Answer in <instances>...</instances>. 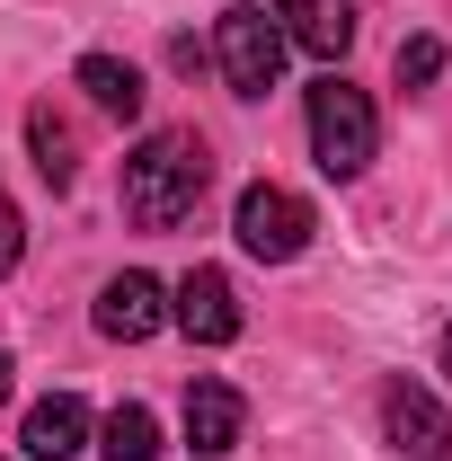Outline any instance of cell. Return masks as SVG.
Wrapping results in <instances>:
<instances>
[{"mask_svg":"<svg viewBox=\"0 0 452 461\" xmlns=\"http://www.w3.org/2000/svg\"><path fill=\"white\" fill-rule=\"evenodd\" d=\"M204 177H213V160H204L195 133H142L133 160H124V213H133L142 230H177L186 213H195Z\"/></svg>","mask_w":452,"mask_h":461,"instance_id":"obj_1","label":"cell"},{"mask_svg":"<svg viewBox=\"0 0 452 461\" xmlns=\"http://www.w3.org/2000/svg\"><path fill=\"white\" fill-rule=\"evenodd\" d=\"M373 142H382V115L364 89H346L338 71L311 89V151H320V169L329 177H364L373 169Z\"/></svg>","mask_w":452,"mask_h":461,"instance_id":"obj_2","label":"cell"},{"mask_svg":"<svg viewBox=\"0 0 452 461\" xmlns=\"http://www.w3.org/2000/svg\"><path fill=\"white\" fill-rule=\"evenodd\" d=\"M213 54H222V80L240 89V98H267L284 80V27L267 18V9H222V27H213Z\"/></svg>","mask_w":452,"mask_h":461,"instance_id":"obj_3","label":"cell"},{"mask_svg":"<svg viewBox=\"0 0 452 461\" xmlns=\"http://www.w3.org/2000/svg\"><path fill=\"white\" fill-rule=\"evenodd\" d=\"M231 230H240V249H249V258L284 267V258H302V249H311V204H302L293 186H249V195H240V213H231Z\"/></svg>","mask_w":452,"mask_h":461,"instance_id":"obj_4","label":"cell"},{"mask_svg":"<svg viewBox=\"0 0 452 461\" xmlns=\"http://www.w3.org/2000/svg\"><path fill=\"white\" fill-rule=\"evenodd\" d=\"M169 320L195 346H231V338H240V293H231V276H222V267H186L177 293H169Z\"/></svg>","mask_w":452,"mask_h":461,"instance_id":"obj_5","label":"cell"},{"mask_svg":"<svg viewBox=\"0 0 452 461\" xmlns=\"http://www.w3.org/2000/svg\"><path fill=\"white\" fill-rule=\"evenodd\" d=\"M382 426H391V444L408 461H444L452 453V417L426 400L417 382H391V391H382Z\"/></svg>","mask_w":452,"mask_h":461,"instance_id":"obj_6","label":"cell"},{"mask_svg":"<svg viewBox=\"0 0 452 461\" xmlns=\"http://www.w3.org/2000/svg\"><path fill=\"white\" fill-rule=\"evenodd\" d=\"M169 320V293H160V276H115L107 293H98V329L124 346H142L151 329Z\"/></svg>","mask_w":452,"mask_h":461,"instance_id":"obj_7","label":"cell"},{"mask_svg":"<svg viewBox=\"0 0 452 461\" xmlns=\"http://www.w3.org/2000/svg\"><path fill=\"white\" fill-rule=\"evenodd\" d=\"M240 426H249V408H240L231 382H186V444L204 461H222L231 444H240Z\"/></svg>","mask_w":452,"mask_h":461,"instance_id":"obj_8","label":"cell"},{"mask_svg":"<svg viewBox=\"0 0 452 461\" xmlns=\"http://www.w3.org/2000/svg\"><path fill=\"white\" fill-rule=\"evenodd\" d=\"M18 444H27V461H71V453H89V408L71 400V391L36 400V408H27V426H18Z\"/></svg>","mask_w":452,"mask_h":461,"instance_id":"obj_9","label":"cell"},{"mask_svg":"<svg viewBox=\"0 0 452 461\" xmlns=\"http://www.w3.org/2000/svg\"><path fill=\"white\" fill-rule=\"evenodd\" d=\"M284 45L338 62L346 45H355V0H284Z\"/></svg>","mask_w":452,"mask_h":461,"instance_id":"obj_10","label":"cell"},{"mask_svg":"<svg viewBox=\"0 0 452 461\" xmlns=\"http://www.w3.org/2000/svg\"><path fill=\"white\" fill-rule=\"evenodd\" d=\"M80 89H89V107L124 115V124H133L142 98H151V89H142V71H133V62H115V54H80Z\"/></svg>","mask_w":452,"mask_h":461,"instance_id":"obj_11","label":"cell"},{"mask_svg":"<svg viewBox=\"0 0 452 461\" xmlns=\"http://www.w3.org/2000/svg\"><path fill=\"white\" fill-rule=\"evenodd\" d=\"M98 453H107V461H151V453H160V417H151L142 400L107 408V426H98Z\"/></svg>","mask_w":452,"mask_h":461,"instance_id":"obj_12","label":"cell"},{"mask_svg":"<svg viewBox=\"0 0 452 461\" xmlns=\"http://www.w3.org/2000/svg\"><path fill=\"white\" fill-rule=\"evenodd\" d=\"M27 133H36V169L54 177V186H71V169H80V142H71V124H62L54 107L27 115Z\"/></svg>","mask_w":452,"mask_h":461,"instance_id":"obj_13","label":"cell"},{"mask_svg":"<svg viewBox=\"0 0 452 461\" xmlns=\"http://www.w3.org/2000/svg\"><path fill=\"white\" fill-rule=\"evenodd\" d=\"M444 71V36H399V89H426Z\"/></svg>","mask_w":452,"mask_h":461,"instance_id":"obj_14","label":"cell"},{"mask_svg":"<svg viewBox=\"0 0 452 461\" xmlns=\"http://www.w3.org/2000/svg\"><path fill=\"white\" fill-rule=\"evenodd\" d=\"M18 249H27V230H18V204H9V186H0V276L18 267Z\"/></svg>","mask_w":452,"mask_h":461,"instance_id":"obj_15","label":"cell"},{"mask_svg":"<svg viewBox=\"0 0 452 461\" xmlns=\"http://www.w3.org/2000/svg\"><path fill=\"white\" fill-rule=\"evenodd\" d=\"M0 408H9V355H0Z\"/></svg>","mask_w":452,"mask_h":461,"instance_id":"obj_16","label":"cell"},{"mask_svg":"<svg viewBox=\"0 0 452 461\" xmlns=\"http://www.w3.org/2000/svg\"><path fill=\"white\" fill-rule=\"evenodd\" d=\"M444 382H452V329H444Z\"/></svg>","mask_w":452,"mask_h":461,"instance_id":"obj_17","label":"cell"}]
</instances>
